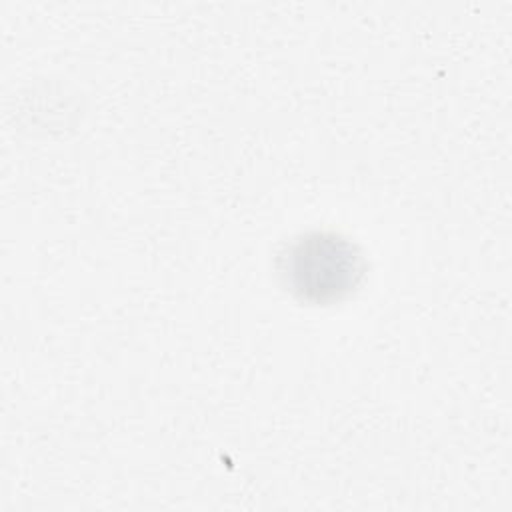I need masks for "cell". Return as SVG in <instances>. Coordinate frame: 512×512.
<instances>
[{"mask_svg":"<svg viewBox=\"0 0 512 512\" xmlns=\"http://www.w3.org/2000/svg\"><path fill=\"white\" fill-rule=\"evenodd\" d=\"M286 274L302 296L324 300L354 286L358 258L348 242L332 236H316L294 244L286 262Z\"/></svg>","mask_w":512,"mask_h":512,"instance_id":"cell-1","label":"cell"}]
</instances>
